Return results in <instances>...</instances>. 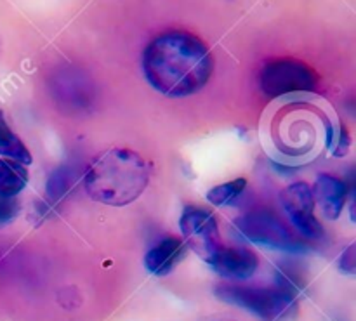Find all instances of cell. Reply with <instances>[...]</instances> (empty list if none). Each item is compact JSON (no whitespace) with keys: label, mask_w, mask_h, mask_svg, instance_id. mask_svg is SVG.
<instances>
[{"label":"cell","mask_w":356,"mask_h":321,"mask_svg":"<svg viewBox=\"0 0 356 321\" xmlns=\"http://www.w3.org/2000/svg\"><path fill=\"white\" fill-rule=\"evenodd\" d=\"M143 69L149 85L167 97H188L207 85L214 59L204 40L188 31H167L145 49Z\"/></svg>","instance_id":"cell-1"},{"label":"cell","mask_w":356,"mask_h":321,"mask_svg":"<svg viewBox=\"0 0 356 321\" xmlns=\"http://www.w3.org/2000/svg\"><path fill=\"white\" fill-rule=\"evenodd\" d=\"M149 176V163L139 153L113 148L90 163L83 186L90 200L110 207H125L141 197L148 188Z\"/></svg>","instance_id":"cell-2"},{"label":"cell","mask_w":356,"mask_h":321,"mask_svg":"<svg viewBox=\"0 0 356 321\" xmlns=\"http://www.w3.org/2000/svg\"><path fill=\"white\" fill-rule=\"evenodd\" d=\"M216 297L226 304L252 313L263 321H291L298 315V299L284 288H254L219 285Z\"/></svg>","instance_id":"cell-3"},{"label":"cell","mask_w":356,"mask_h":321,"mask_svg":"<svg viewBox=\"0 0 356 321\" xmlns=\"http://www.w3.org/2000/svg\"><path fill=\"white\" fill-rule=\"evenodd\" d=\"M316 82V73L298 59H275L261 72V89L270 97L312 92Z\"/></svg>","instance_id":"cell-4"},{"label":"cell","mask_w":356,"mask_h":321,"mask_svg":"<svg viewBox=\"0 0 356 321\" xmlns=\"http://www.w3.org/2000/svg\"><path fill=\"white\" fill-rule=\"evenodd\" d=\"M236 229L249 242L284 252H305L306 247L294 233L270 212H250L235 221Z\"/></svg>","instance_id":"cell-5"},{"label":"cell","mask_w":356,"mask_h":321,"mask_svg":"<svg viewBox=\"0 0 356 321\" xmlns=\"http://www.w3.org/2000/svg\"><path fill=\"white\" fill-rule=\"evenodd\" d=\"M179 229L183 242L204 263L211 264L221 250V236L214 214L198 207H186L181 214Z\"/></svg>","instance_id":"cell-6"},{"label":"cell","mask_w":356,"mask_h":321,"mask_svg":"<svg viewBox=\"0 0 356 321\" xmlns=\"http://www.w3.org/2000/svg\"><path fill=\"white\" fill-rule=\"evenodd\" d=\"M280 201L294 228L302 236L315 240V242L325 236L323 226L315 217V198H313V191L309 184H291L280 193Z\"/></svg>","instance_id":"cell-7"},{"label":"cell","mask_w":356,"mask_h":321,"mask_svg":"<svg viewBox=\"0 0 356 321\" xmlns=\"http://www.w3.org/2000/svg\"><path fill=\"white\" fill-rule=\"evenodd\" d=\"M209 266L221 277L229 280H249L259 268V259L247 249H225L218 252Z\"/></svg>","instance_id":"cell-8"},{"label":"cell","mask_w":356,"mask_h":321,"mask_svg":"<svg viewBox=\"0 0 356 321\" xmlns=\"http://www.w3.org/2000/svg\"><path fill=\"white\" fill-rule=\"evenodd\" d=\"M186 243L176 236L163 238L145 256V268L155 277H167L186 256Z\"/></svg>","instance_id":"cell-9"},{"label":"cell","mask_w":356,"mask_h":321,"mask_svg":"<svg viewBox=\"0 0 356 321\" xmlns=\"http://www.w3.org/2000/svg\"><path fill=\"white\" fill-rule=\"evenodd\" d=\"M312 191L315 204H318L322 214L329 221H337L346 205V184L339 177L320 174Z\"/></svg>","instance_id":"cell-10"},{"label":"cell","mask_w":356,"mask_h":321,"mask_svg":"<svg viewBox=\"0 0 356 321\" xmlns=\"http://www.w3.org/2000/svg\"><path fill=\"white\" fill-rule=\"evenodd\" d=\"M26 165L9 158H0V197H17L28 186Z\"/></svg>","instance_id":"cell-11"},{"label":"cell","mask_w":356,"mask_h":321,"mask_svg":"<svg viewBox=\"0 0 356 321\" xmlns=\"http://www.w3.org/2000/svg\"><path fill=\"white\" fill-rule=\"evenodd\" d=\"M0 156L19 162L23 165H30L33 162L31 153L28 151L24 142L10 131V127L6 124L2 115H0Z\"/></svg>","instance_id":"cell-12"},{"label":"cell","mask_w":356,"mask_h":321,"mask_svg":"<svg viewBox=\"0 0 356 321\" xmlns=\"http://www.w3.org/2000/svg\"><path fill=\"white\" fill-rule=\"evenodd\" d=\"M247 179L238 177V179L228 181L225 184L214 186L212 190L207 191V201L209 204L216 205V207H225V205L233 204L240 195L245 191Z\"/></svg>","instance_id":"cell-13"},{"label":"cell","mask_w":356,"mask_h":321,"mask_svg":"<svg viewBox=\"0 0 356 321\" xmlns=\"http://www.w3.org/2000/svg\"><path fill=\"white\" fill-rule=\"evenodd\" d=\"M327 146L334 156L346 155L348 148H350V135L344 131V127L330 129L329 135H327Z\"/></svg>","instance_id":"cell-14"},{"label":"cell","mask_w":356,"mask_h":321,"mask_svg":"<svg viewBox=\"0 0 356 321\" xmlns=\"http://www.w3.org/2000/svg\"><path fill=\"white\" fill-rule=\"evenodd\" d=\"M21 201L17 197H0V228L10 224L19 215Z\"/></svg>","instance_id":"cell-15"},{"label":"cell","mask_w":356,"mask_h":321,"mask_svg":"<svg viewBox=\"0 0 356 321\" xmlns=\"http://www.w3.org/2000/svg\"><path fill=\"white\" fill-rule=\"evenodd\" d=\"M355 243H351L339 257V271L344 274H355Z\"/></svg>","instance_id":"cell-16"}]
</instances>
